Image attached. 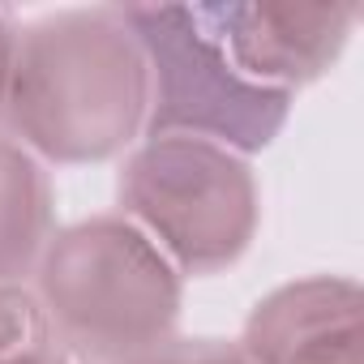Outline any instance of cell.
<instances>
[{"label": "cell", "instance_id": "1", "mask_svg": "<svg viewBox=\"0 0 364 364\" xmlns=\"http://www.w3.org/2000/svg\"><path fill=\"white\" fill-rule=\"evenodd\" d=\"M146 60L120 5L60 9L18 31L5 124L39 163H103L146 129Z\"/></svg>", "mask_w": 364, "mask_h": 364}, {"label": "cell", "instance_id": "2", "mask_svg": "<svg viewBox=\"0 0 364 364\" xmlns=\"http://www.w3.org/2000/svg\"><path fill=\"white\" fill-rule=\"evenodd\" d=\"M35 300L56 343L86 364H129L176 334V266L120 215L60 228L35 266Z\"/></svg>", "mask_w": 364, "mask_h": 364}, {"label": "cell", "instance_id": "3", "mask_svg": "<svg viewBox=\"0 0 364 364\" xmlns=\"http://www.w3.org/2000/svg\"><path fill=\"white\" fill-rule=\"evenodd\" d=\"M120 219H129L176 274H219L257 236L253 167L198 137H146L116 180Z\"/></svg>", "mask_w": 364, "mask_h": 364}, {"label": "cell", "instance_id": "4", "mask_svg": "<svg viewBox=\"0 0 364 364\" xmlns=\"http://www.w3.org/2000/svg\"><path fill=\"white\" fill-rule=\"evenodd\" d=\"M146 60V137H198L232 154H257L283 133L296 95L249 82L193 5H120Z\"/></svg>", "mask_w": 364, "mask_h": 364}, {"label": "cell", "instance_id": "5", "mask_svg": "<svg viewBox=\"0 0 364 364\" xmlns=\"http://www.w3.org/2000/svg\"><path fill=\"white\" fill-rule=\"evenodd\" d=\"M223 56L257 86L296 95L317 82L347 48L360 5H300V0H219L193 5Z\"/></svg>", "mask_w": 364, "mask_h": 364}, {"label": "cell", "instance_id": "6", "mask_svg": "<svg viewBox=\"0 0 364 364\" xmlns=\"http://www.w3.org/2000/svg\"><path fill=\"white\" fill-rule=\"evenodd\" d=\"M249 364H364V291L347 274H309L262 296L236 343Z\"/></svg>", "mask_w": 364, "mask_h": 364}, {"label": "cell", "instance_id": "7", "mask_svg": "<svg viewBox=\"0 0 364 364\" xmlns=\"http://www.w3.org/2000/svg\"><path fill=\"white\" fill-rule=\"evenodd\" d=\"M52 240V185L43 163L14 137H0V283L35 274Z\"/></svg>", "mask_w": 364, "mask_h": 364}, {"label": "cell", "instance_id": "8", "mask_svg": "<svg viewBox=\"0 0 364 364\" xmlns=\"http://www.w3.org/2000/svg\"><path fill=\"white\" fill-rule=\"evenodd\" d=\"M0 364H65L43 304L22 283H0Z\"/></svg>", "mask_w": 364, "mask_h": 364}, {"label": "cell", "instance_id": "9", "mask_svg": "<svg viewBox=\"0 0 364 364\" xmlns=\"http://www.w3.org/2000/svg\"><path fill=\"white\" fill-rule=\"evenodd\" d=\"M129 364H249V360L236 343H223V338H167L163 347Z\"/></svg>", "mask_w": 364, "mask_h": 364}, {"label": "cell", "instance_id": "10", "mask_svg": "<svg viewBox=\"0 0 364 364\" xmlns=\"http://www.w3.org/2000/svg\"><path fill=\"white\" fill-rule=\"evenodd\" d=\"M14 52H18V22H14L9 9H0V120H5V99H9Z\"/></svg>", "mask_w": 364, "mask_h": 364}]
</instances>
